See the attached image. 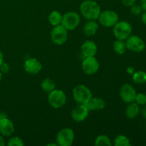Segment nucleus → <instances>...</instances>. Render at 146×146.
I'll return each mask as SVG.
<instances>
[{
    "instance_id": "nucleus-1",
    "label": "nucleus",
    "mask_w": 146,
    "mask_h": 146,
    "mask_svg": "<svg viewBox=\"0 0 146 146\" xmlns=\"http://www.w3.org/2000/svg\"><path fill=\"white\" fill-rule=\"evenodd\" d=\"M80 11L83 17L87 20H96L101 13V7L93 0H86L80 5Z\"/></svg>"
},
{
    "instance_id": "nucleus-2",
    "label": "nucleus",
    "mask_w": 146,
    "mask_h": 146,
    "mask_svg": "<svg viewBox=\"0 0 146 146\" xmlns=\"http://www.w3.org/2000/svg\"><path fill=\"white\" fill-rule=\"evenodd\" d=\"M74 99L78 104H86L92 98L91 90L86 86L80 84L76 86L73 90Z\"/></svg>"
},
{
    "instance_id": "nucleus-3",
    "label": "nucleus",
    "mask_w": 146,
    "mask_h": 146,
    "mask_svg": "<svg viewBox=\"0 0 146 146\" xmlns=\"http://www.w3.org/2000/svg\"><path fill=\"white\" fill-rule=\"evenodd\" d=\"M113 34L115 38L125 41L131 35L133 29L130 23L125 21H118L113 26Z\"/></svg>"
},
{
    "instance_id": "nucleus-4",
    "label": "nucleus",
    "mask_w": 146,
    "mask_h": 146,
    "mask_svg": "<svg viewBox=\"0 0 146 146\" xmlns=\"http://www.w3.org/2000/svg\"><path fill=\"white\" fill-rule=\"evenodd\" d=\"M66 96L61 90L54 89L48 93V102L52 108L58 109L64 106L66 103Z\"/></svg>"
},
{
    "instance_id": "nucleus-5",
    "label": "nucleus",
    "mask_w": 146,
    "mask_h": 146,
    "mask_svg": "<svg viewBox=\"0 0 146 146\" xmlns=\"http://www.w3.org/2000/svg\"><path fill=\"white\" fill-rule=\"evenodd\" d=\"M98 22L104 27H113L119 20L118 14L111 10L101 11L98 19Z\"/></svg>"
},
{
    "instance_id": "nucleus-6",
    "label": "nucleus",
    "mask_w": 146,
    "mask_h": 146,
    "mask_svg": "<svg viewBox=\"0 0 146 146\" xmlns=\"http://www.w3.org/2000/svg\"><path fill=\"white\" fill-rule=\"evenodd\" d=\"M51 38L53 42L56 45H63L68 39V30L61 24L55 26L51 30Z\"/></svg>"
},
{
    "instance_id": "nucleus-7",
    "label": "nucleus",
    "mask_w": 146,
    "mask_h": 146,
    "mask_svg": "<svg viewBox=\"0 0 146 146\" xmlns=\"http://www.w3.org/2000/svg\"><path fill=\"white\" fill-rule=\"evenodd\" d=\"M81 19L78 13L75 11H68L63 15L61 25L64 26L68 31L74 30L79 25Z\"/></svg>"
},
{
    "instance_id": "nucleus-8",
    "label": "nucleus",
    "mask_w": 146,
    "mask_h": 146,
    "mask_svg": "<svg viewBox=\"0 0 146 146\" xmlns=\"http://www.w3.org/2000/svg\"><path fill=\"white\" fill-rule=\"evenodd\" d=\"M74 132L71 128H64L58 131L56 135V142L58 145L70 146L74 141Z\"/></svg>"
},
{
    "instance_id": "nucleus-9",
    "label": "nucleus",
    "mask_w": 146,
    "mask_h": 146,
    "mask_svg": "<svg viewBox=\"0 0 146 146\" xmlns=\"http://www.w3.org/2000/svg\"><path fill=\"white\" fill-rule=\"evenodd\" d=\"M127 49L135 53H140L145 48L146 44L143 40L137 35H131L125 39Z\"/></svg>"
},
{
    "instance_id": "nucleus-10",
    "label": "nucleus",
    "mask_w": 146,
    "mask_h": 146,
    "mask_svg": "<svg viewBox=\"0 0 146 146\" xmlns=\"http://www.w3.org/2000/svg\"><path fill=\"white\" fill-rule=\"evenodd\" d=\"M99 63L95 56L85 57L82 62V69L87 75H94L99 69Z\"/></svg>"
},
{
    "instance_id": "nucleus-11",
    "label": "nucleus",
    "mask_w": 146,
    "mask_h": 146,
    "mask_svg": "<svg viewBox=\"0 0 146 146\" xmlns=\"http://www.w3.org/2000/svg\"><path fill=\"white\" fill-rule=\"evenodd\" d=\"M136 94L137 93L135 88L129 84H123L120 90V96L125 104L135 102Z\"/></svg>"
},
{
    "instance_id": "nucleus-12",
    "label": "nucleus",
    "mask_w": 146,
    "mask_h": 146,
    "mask_svg": "<svg viewBox=\"0 0 146 146\" xmlns=\"http://www.w3.org/2000/svg\"><path fill=\"white\" fill-rule=\"evenodd\" d=\"M89 110L84 104H78L71 111V118L76 122H82L88 117Z\"/></svg>"
},
{
    "instance_id": "nucleus-13",
    "label": "nucleus",
    "mask_w": 146,
    "mask_h": 146,
    "mask_svg": "<svg viewBox=\"0 0 146 146\" xmlns=\"http://www.w3.org/2000/svg\"><path fill=\"white\" fill-rule=\"evenodd\" d=\"M24 70L28 74L35 75L38 74L42 69V64L35 58H30L26 60L24 65Z\"/></svg>"
},
{
    "instance_id": "nucleus-14",
    "label": "nucleus",
    "mask_w": 146,
    "mask_h": 146,
    "mask_svg": "<svg viewBox=\"0 0 146 146\" xmlns=\"http://www.w3.org/2000/svg\"><path fill=\"white\" fill-rule=\"evenodd\" d=\"M81 52L85 57L87 56H95L98 51V47L95 42L93 41H84L81 46Z\"/></svg>"
},
{
    "instance_id": "nucleus-15",
    "label": "nucleus",
    "mask_w": 146,
    "mask_h": 146,
    "mask_svg": "<svg viewBox=\"0 0 146 146\" xmlns=\"http://www.w3.org/2000/svg\"><path fill=\"white\" fill-rule=\"evenodd\" d=\"M14 132L12 121L8 118L0 120V133L2 136H10Z\"/></svg>"
},
{
    "instance_id": "nucleus-16",
    "label": "nucleus",
    "mask_w": 146,
    "mask_h": 146,
    "mask_svg": "<svg viewBox=\"0 0 146 146\" xmlns=\"http://www.w3.org/2000/svg\"><path fill=\"white\" fill-rule=\"evenodd\" d=\"M87 108L90 111H100L105 108L106 102L101 98H91L86 104Z\"/></svg>"
},
{
    "instance_id": "nucleus-17",
    "label": "nucleus",
    "mask_w": 146,
    "mask_h": 146,
    "mask_svg": "<svg viewBox=\"0 0 146 146\" xmlns=\"http://www.w3.org/2000/svg\"><path fill=\"white\" fill-rule=\"evenodd\" d=\"M98 29V24L96 20H88L84 25V34L87 36H94L97 32Z\"/></svg>"
},
{
    "instance_id": "nucleus-18",
    "label": "nucleus",
    "mask_w": 146,
    "mask_h": 146,
    "mask_svg": "<svg viewBox=\"0 0 146 146\" xmlns=\"http://www.w3.org/2000/svg\"><path fill=\"white\" fill-rule=\"evenodd\" d=\"M139 105H138L135 102L128 104V106L125 108V115L129 119H133V118H136L138 115V114H139Z\"/></svg>"
},
{
    "instance_id": "nucleus-19",
    "label": "nucleus",
    "mask_w": 146,
    "mask_h": 146,
    "mask_svg": "<svg viewBox=\"0 0 146 146\" xmlns=\"http://www.w3.org/2000/svg\"><path fill=\"white\" fill-rule=\"evenodd\" d=\"M62 18L63 15L59 11H53L48 15V22L53 27L60 25V24H61V22H62Z\"/></svg>"
},
{
    "instance_id": "nucleus-20",
    "label": "nucleus",
    "mask_w": 146,
    "mask_h": 146,
    "mask_svg": "<svg viewBox=\"0 0 146 146\" xmlns=\"http://www.w3.org/2000/svg\"><path fill=\"white\" fill-rule=\"evenodd\" d=\"M41 88L46 93H50L56 89V84L54 81L49 78H46L43 80L41 84Z\"/></svg>"
},
{
    "instance_id": "nucleus-21",
    "label": "nucleus",
    "mask_w": 146,
    "mask_h": 146,
    "mask_svg": "<svg viewBox=\"0 0 146 146\" xmlns=\"http://www.w3.org/2000/svg\"><path fill=\"white\" fill-rule=\"evenodd\" d=\"M132 79L135 84L142 85L146 83V73L143 71H137L133 74Z\"/></svg>"
},
{
    "instance_id": "nucleus-22",
    "label": "nucleus",
    "mask_w": 146,
    "mask_h": 146,
    "mask_svg": "<svg viewBox=\"0 0 146 146\" xmlns=\"http://www.w3.org/2000/svg\"><path fill=\"white\" fill-rule=\"evenodd\" d=\"M113 48L114 51L118 55H122L126 51V45H125V42L123 40H119L117 39L115 42L113 43Z\"/></svg>"
},
{
    "instance_id": "nucleus-23",
    "label": "nucleus",
    "mask_w": 146,
    "mask_h": 146,
    "mask_svg": "<svg viewBox=\"0 0 146 146\" xmlns=\"http://www.w3.org/2000/svg\"><path fill=\"white\" fill-rule=\"evenodd\" d=\"M95 145L96 146H111L112 143L107 135H100L96 138L95 141Z\"/></svg>"
},
{
    "instance_id": "nucleus-24",
    "label": "nucleus",
    "mask_w": 146,
    "mask_h": 146,
    "mask_svg": "<svg viewBox=\"0 0 146 146\" xmlns=\"http://www.w3.org/2000/svg\"><path fill=\"white\" fill-rule=\"evenodd\" d=\"M114 145L115 146H130L131 143L128 137L123 135H119L114 139Z\"/></svg>"
},
{
    "instance_id": "nucleus-25",
    "label": "nucleus",
    "mask_w": 146,
    "mask_h": 146,
    "mask_svg": "<svg viewBox=\"0 0 146 146\" xmlns=\"http://www.w3.org/2000/svg\"><path fill=\"white\" fill-rule=\"evenodd\" d=\"M9 146H23L24 145L22 139L19 137H12L8 141Z\"/></svg>"
},
{
    "instance_id": "nucleus-26",
    "label": "nucleus",
    "mask_w": 146,
    "mask_h": 146,
    "mask_svg": "<svg viewBox=\"0 0 146 146\" xmlns=\"http://www.w3.org/2000/svg\"><path fill=\"white\" fill-rule=\"evenodd\" d=\"M135 102L139 106H144L146 104V94L143 93H139L136 94Z\"/></svg>"
},
{
    "instance_id": "nucleus-27",
    "label": "nucleus",
    "mask_w": 146,
    "mask_h": 146,
    "mask_svg": "<svg viewBox=\"0 0 146 146\" xmlns=\"http://www.w3.org/2000/svg\"><path fill=\"white\" fill-rule=\"evenodd\" d=\"M131 13L133 14V16H138L140 14H141L142 13V8H141V5H138V4H133L131 7Z\"/></svg>"
},
{
    "instance_id": "nucleus-28",
    "label": "nucleus",
    "mask_w": 146,
    "mask_h": 146,
    "mask_svg": "<svg viewBox=\"0 0 146 146\" xmlns=\"http://www.w3.org/2000/svg\"><path fill=\"white\" fill-rule=\"evenodd\" d=\"M10 70V66L7 63L3 62L2 64L0 66V71L2 74H7V73Z\"/></svg>"
},
{
    "instance_id": "nucleus-29",
    "label": "nucleus",
    "mask_w": 146,
    "mask_h": 146,
    "mask_svg": "<svg viewBox=\"0 0 146 146\" xmlns=\"http://www.w3.org/2000/svg\"><path fill=\"white\" fill-rule=\"evenodd\" d=\"M122 2L125 7H131V6L135 4L136 0H122Z\"/></svg>"
},
{
    "instance_id": "nucleus-30",
    "label": "nucleus",
    "mask_w": 146,
    "mask_h": 146,
    "mask_svg": "<svg viewBox=\"0 0 146 146\" xmlns=\"http://www.w3.org/2000/svg\"><path fill=\"white\" fill-rule=\"evenodd\" d=\"M126 71L129 75H133V74H134V72H135V68L133 66H128V68H127Z\"/></svg>"
},
{
    "instance_id": "nucleus-31",
    "label": "nucleus",
    "mask_w": 146,
    "mask_h": 146,
    "mask_svg": "<svg viewBox=\"0 0 146 146\" xmlns=\"http://www.w3.org/2000/svg\"><path fill=\"white\" fill-rule=\"evenodd\" d=\"M141 7L143 11H146V0H141Z\"/></svg>"
},
{
    "instance_id": "nucleus-32",
    "label": "nucleus",
    "mask_w": 146,
    "mask_h": 146,
    "mask_svg": "<svg viewBox=\"0 0 146 146\" xmlns=\"http://www.w3.org/2000/svg\"><path fill=\"white\" fill-rule=\"evenodd\" d=\"M141 21L145 25H146V11H144L142 14H141Z\"/></svg>"
},
{
    "instance_id": "nucleus-33",
    "label": "nucleus",
    "mask_w": 146,
    "mask_h": 146,
    "mask_svg": "<svg viewBox=\"0 0 146 146\" xmlns=\"http://www.w3.org/2000/svg\"><path fill=\"white\" fill-rule=\"evenodd\" d=\"M141 113H142L143 116L146 119V105L145 104L144 106L143 107V108L141 109Z\"/></svg>"
},
{
    "instance_id": "nucleus-34",
    "label": "nucleus",
    "mask_w": 146,
    "mask_h": 146,
    "mask_svg": "<svg viewBox=\"0 0 146 146\" xmlns=\"http://www.w3.org/2000/svg\"><path fill=\"white\" fill-rule=\"evenodd\" d=\"M7 118V115L4 112H0V120Z\"/></svg>"
},
{
    "instance_id": "nucleus-35",
    "label": "nucleus",
    "mask_w": 146,
    "mask_h": 146,
    "mask_svg": "<svg viewBox=\"0 0 146 146\" xmlns=\"http://www.w3.org/2000/svg\"><path fill=\"white\" fill-rule=\"evenodd\" d=\"M5 145V142H4V140L3 138L2 135H0V146H4Z\"/></svg>"
},
{
    "instance_id": "nucleus-36",
    "label": "nucleus",
    "mask_w": 146,
    "mask_h": 146,
    "mask_svg": "<svg viewBox=\"0 0 146 146\" xmlns=\"http://www.w3.org/2000/svg\"><path fill=\"white\" fill-rule=\"evenodd\" d=\"M3 62H4V56H3V54L1 53V51H0V66L2 64Z\"/></svg>"
},
{
    "instance_id": "nucleus-37",
    "label": "nucleus",
    "mask_w": 146,
    "mask_h": 146,
    "mask_svg": "<svg viewBox=\"0 0 146 146\" xmlns=\"http://www.w3.org/2000/svg\"><path fill=\"white\" fill-rule=\"evenodd\" d=\"M47 146H51V145H54V146H56V145H58L57 143H49L48 144V145H46Z\"/></svg>"
},
{
    "instance_id": "nucleus-38",
    "label": "nucleus",
    "mask_w": 146,
    "mask_h": 146,
    "mask_svg": "<svg viewBox=\"0 0 146 146\" xmlns=\"http://www.w3.org/2000/svg\"><path fill=\"white\" fill-rule=\"evenodd\" d=\"M1 79H2V73L0 71V81H1Z\"/></svg>"
}]
</instances>
